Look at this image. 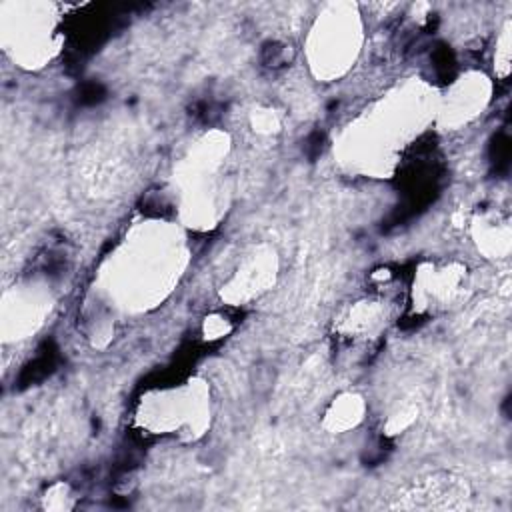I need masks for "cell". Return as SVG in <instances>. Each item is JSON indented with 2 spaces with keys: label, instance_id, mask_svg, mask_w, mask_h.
Wrapping results in <instances>:
<instances>
[{
  "label": "cell",
  "instance_id": "obj_1",
  "mask_svg": "<svg viewBox=\"0 0 512 512\" xmlns=\"http://www.w3.org/2000/svg\"><path fill=\"white\" fill-rule=\"evenodd\" d=\"M208 418V390L204 382L164 388L142 398L138 420L152 434H202Z\"/></svg>",
  "mask_w": 512,
  "mask_h": 512
},
{
  "label": "cell",
  "instance_id": "obj_2",
  "mask_svg": "<svg viewBox=\"0 0 512 512\" xmlns=\"http://www.w3.org/2000/svg\"><path fill=\"white\" fill-rule=\"evenodd\" d=\"M360 26L356 14L346 6H332L322 18L316 20L308 58L314 74L324 80L338 78L344 74L358 54Z\"/></svg>",
  "mask_w": 512,
  "mask_h": 512
},
{
  "label": "cell",
  "instance_id": "obj_3",
  "mask_svg": "<svg viewBox=\"0 0 512 512\" xmlns=\"http://www.w3.org/2000/svg\"><path fill=\"white\" fill-rule=\"evenodd\" d=\"M2 42L14 62L30 68L42 66L54 48L50 16L40 4H4Z\"/></svg>",
  "mask_w": 512,
  "mask_h": 512
},
{
  "label": "cell",
  "instance_id": "obj_4",
  "mask_svg": "<svg viewBox=\"0 0 512 512\" xmlns=\"http://www.w3.org/2000/svg\"><path fill=\"white\" fill-rule=\"evenodd\" d=\"M470 484L446 470L420 474L402 484L388 502L394 510H466L472 506Z\"/></svg>",
  "mask_w": 512,
  "mask_h": 512
},
{
  "label": "cell",
  "instance_id": "obj_5",
  "mask_svg": "<svg viewBox=\"0 0 512 512\" xmlns=\"http://www.w3.org/2000/svg\"><path fill=\"white\" fill-rule=\"evenodd\" d=\"M466 268L458 262L424 264L412 286L414 306L422 312H434L448 308L464 290Z\"/></svg>",
  "mask_w": 512,
  "mask_h": 512
},
{
  "label": "cell",
  "instance_id": "obj_6",
  "mask_svg": "<svg viewBox=\"0 0 512 512\" xmlns=\"http://www.w3.org/2000/svg\"><path fill=\"white\" fill-rule=\"evenodd\" d=\"M390 320V304L378 296H364L348 304L336 318V334L348 342L376 338Z\"/></svg>",
  "mask_w": 512,
  "mask_h": 512
},
{
  "label": "cell",
  "instance_id": "obj_7",
  "mask_svg": "<svg viewBox=\"0 0 512 512\" xmlns=\"http://www.w3.org/2000/svg\"><path fill=\"white\" fill-rule=\"evenodd\" d=\"M274 276V254H254L240 270L238 274L230 280V284L224 290L226 300L238 302L244 300L260 290L272 280Z\"/></svg>",
  "mask_w": 512,
  "mask_h": 512
},
{
  "label": "cell",
  "instance_id": "obj_8",
  "mask_svg": "<svg viewBox=\"0 0 512 512\" xmlns=\"http://www.w3.org/2000/svg\"><path fill=\"white\" fill-rule=\"evenodd\" d=\"M482 98H484V78L474 76V78H460L452 88L450 94L446 96V106L442 108V116L446 122H462L468 120L474 110L480 106L482 108Z\"/></svg>",
  "mask_w": 512,
  "mask_h": 512
},
{
  "label": "cell",
  "instance_id": "obj_9",
  "mask_svg": "<svg viewBox=\"0 0 512 512\" xmlns=\"http://www.w3.org/2000/svg\"><path fill=\"white\" fill-rule=\"evenodd\" d=\"M364 398L356 392H342L338 394L330 406L324 412V428L332 434L348 432L350 428H356L364 418Z\"/></svg>",
  "mask_w": 512,
  "mask_h": 512
},
{
  "label": "cell",
  "instance_id": "obj_10",
  "mask_svg": "<svg viewBox=\"0 0 512 512\" xmlns=\"http://www.w3.org/2000/svg\"><path fill=\"white\" fill-rule=\"evenodd\" d=\"M474 238L486 256H506L510 250V226L498 214H484L474 220Z\"/></svg>",
  "mask_w": 512,
  "mask_h": 512
},
{
  "label": "cell",
  "instance_id": "obj_11",
  "mask_svg": "<svg viewBox=\"0 0 512 512\" xmlns=\"http://www.w3.org/2000/svg\"><path fill=\"white\" fill-rule=\"evenodd\" d=\"M202 332L208 340H214V338H222L224 334L230 332V322L220 316V314H212V316H206L204 324H202Z\"/></svg>",
  "mask_w": 512,
  "mask_h": 512
},
{
  "label": "cell",
  "instance_id": "obj_12",
  "mask_svg": "<svg viewBox=\"0 0 512 512\" xmlns=\"http://www.w3.org/2000/svg\"><path fill=\"white\" fill-rule=\"evenodd\" d=\"M252 126L260 134H272L278 128V118L274 116L272 110H258L252 116Z\"/></svg>",
  "mask_w": 512,
  "mask_h": 512
},
{
  "label": "cell",
  "instance_id": "obj_13",
  "mask_svg": "<svg viewBox=\"0 0 512 512\" xmlns=\"http://www.w3.org/2000/svg\"><path fill=\"white\" fill-rule=\"evenodd\" d=\"M508 46H510V38H508V26H506L500 38V48H496V68H500V76L508 74V62H510Z\"/></svg>",
  "mask_w": 512,
  "mask_h": 512
}]
</instances>
